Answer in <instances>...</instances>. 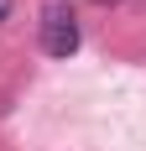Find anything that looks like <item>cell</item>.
Masks as SVG:
<instances>
[{
	"label": "cell",
	"instance_id": "cell-1",
	"mask_svg": "<svg viewBox=\"0 0 146 151\" xmlns=\"http://www.w3.org/2000/svg\"><path fill=\"white\" fill-rule=\"evenodd\" d=\"M42 52L47 58H73L78 52V16L68 5H47L42 11Z\"/></svg>",
	"mask_w": 146,
	"mask_h": 151
},
{
	"label": "cell",
	"instance_id": "cell-2",
	"mask_svg": "<svg viewBox=\"0 0 146 151\" xmlns=\"http://www.w3.org/2000/svg\"><path fill=\"white\" fill-rule=\"evenodd\" d=\"M5 16H11V0H0V21H5Z\"/></svg>",
	"mask_w": 146,
	"mask_h": 151
}]
</instances>
